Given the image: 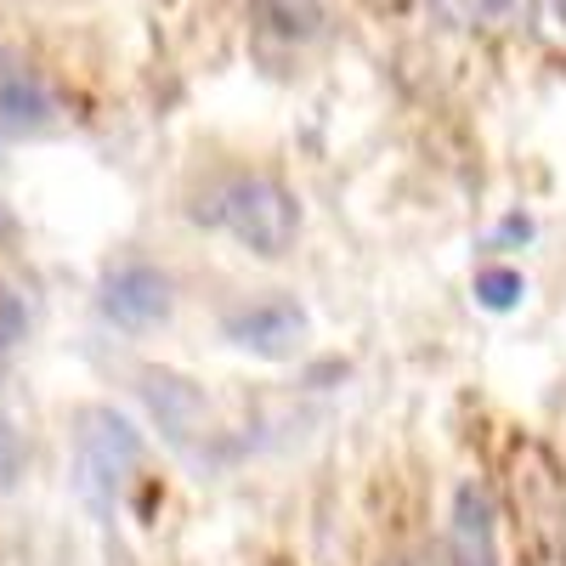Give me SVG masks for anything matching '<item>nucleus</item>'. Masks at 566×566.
<instances>
[{
    "label": "nucleus",
    "instance_id": "6e6552de",
    "mask_svg": "<svg viewBox=\"0 0 566 566\" xmlns=\"http://www.w3.org/2000/svg\"><path fill=\"white\" fill-rule=\"evenodd\" d=\"M470 290H476V301H482L488 312H515V306L527 301V277L515 272V266H482Z\"/></svg>",
    "mask_w": 566,
    "mask_h": 566
},
{
    "label": "nucleus",
    "instance_id": "1a4fd4ad",
    "mask_svg": "<svg viewBox=\"0 0 566 566\" xmlns=\"http://www.w3.org/2000/svg\"><path fill=\"white\" fill-rule=\"evenodd\" d=\"M527 23H533V34L549 45V52H566V0H533Z\"/></svg>",
    "mask_w": 566,
    "mask_h": 566
},
{
    "label": "nucleus",
    "instance_id": "9d476101",
    "mask_svg": "<svg viewBox=\"0 0 566 566\" xmlns=\"http://www.w3.org/2000/svg\"><path fill=\"white\" fill-rule=\"evenodd\" d=\"M23 459H29V453H23V437L12 431V424H0V493L23 476Z\"/></svg>",
    "mask_w": 566,
    "mask_h": 566
},
{
    "label": "nucleus",
    "instance_id": "0eeeda50",
    "mask_svg": "<svg viewBox=\"0 0 566 566\" xmlns=\"http://www.w3.org/2000/svg\"><path fill=\"white\" fill-rule=\"evenodd\" d=\"M527 7L533 0H431V12L453 29H470V34H504L515 23H527Z\"/></svg>",
    "mask_w": 566,
    "mask_h": 566
},
{
    "label": "nucleus",
    "instance_id": "20e7f679",
    "mask_svg": "<svg viewBox=\"0 0 566 566\" xmlns=\"http://www.w3.org/2000/svg\"><path fill=\"white\" fill-rule=\"evenodd\" d=\"M306 306L295 295H266V301H244L221 317V340L239 346L250 357H266V363H283L306 346Z\"/></svg>",
    "mask_w": 566,
    "mask_h": 566
},
{
    "label": "nucleus",
    "instance_id": "f257e3e1",
    "mask_svg": "<svg viewBox=\"0 0 566 566\" xmlns=\"http://www.w3.org/2000/svg\"><path fill=\"white\" fill-rule=\"evenodd\" d=\"M193 216L210 221L216 232H227L244 255H261V261H283L301 239V199L277 176H255V170L221 176Z\"/></svg>",
    "mask_w": 566,
    "mask_h": 566
},
{
    "label": "nucleus",
    "instance_id": "423d86ee",
    "mask_svg": "<svg viewBox=\"0 0 566 566\" xmlns=\"http://www.w3.org/2000/svg\"><path fill=\"white\" fill-rule=\"evenodd\" d=\"M448 560L453 566H499V515L482 482H464L448 515Z\"/></svg>",
    "mask_w": 566,
    "mask_h": 566
},
{
    "label": "nucleus",
    "instance_id": "9b49d317",
    "mask_svg": "<svg viewBox=\"0 0 566 566\" xmlns=\"http://www.w3.org/2000/svg\"><path fill=\"white\" fill-rule=\"evenodd\" d=\"M380 566H437V560L424 555V549H397V555H386Z\"/></svg>",
    "mask_w": 566,
    "mask_h": 566
},
{
    "label": "nucleus",
    "instance_id": "f03ea898",
    "mask_svg": "<svg viewBox=\"0 0 566 566\" xmlns=\"http://www.w3.org/2000/svg\"><path fill=\"white\" fill-rule=\"evenodd\" d=\"M142 464V431L114 413V408H80L74 413V470H80V493L85 504L108 515L119 488L130 482V470Z\"/></svg>",
    "mask_w": 566,
    "mask_h": 566
},
{
    "label": "nucleus",
    "instance_id": "39448f33",
    "mask_svg": "<svg viewBox=\"0 0 566 566\" xmlns=\"http://www.w3.org/2000/svg\"><path fill=\"white\" fill-rule=\"evenodd\" d=\"M136 397L148 408V419L159 424V437L170 448H193L210 437V397L199 380H187L176 368H142L136 374Z\"/></svg>",
    "mask_w": 566,
    "mask_h": 566
},
{
    "label": "nucleus",
    "instance_id": "7ed1b4c3",
    "mask_svg": "<svg viewBox=\"0 0 566 566\" xmlns=\"http://www.w3.org/2000/svg\"><path fill=\"white\" fill-rule=\"evenodd\" d=\"M97 306L114 328H125V335H154V328H165L170 312H176V290L154 261H119L103 277Z\"/></svg>",
    "mask_w": 566,
    "mask_h": 566
}]
</instances>
